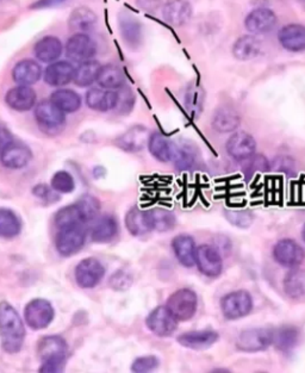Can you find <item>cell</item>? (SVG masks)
Listing matches in <instances>:
<instances>
[{"mask_svg":"<svg viewBox=\"0 0 305 373\" xmlns=\"http://www.w3.org/2000/svg\"><path fill=\"white\" fill-rule=\"evenodd\" d=\"M228 220L235 226L246 228L252 223V215L247 211H231L228 214Z\"/></svg>","mask_w":305,"mask_h":373,"instance_id":"cell-50","label":"cell"},{"mask_svg":"<svg viewBox=\"0 0 305 373\" xmlns=\"http://www.w3.org/2000/svg\"><path fill=\"white\" fill-rule=\"evenodd\" d=\"M245 173L247 177H251L257 172L267 171L268 170V161L262 156H253L246 160Z\"/></svg>","mask_w":305,"mask_h":373,"instance_id":"cell-47","label":"cell"},{"mask_svg":"<svg viewBox=\"0 0 305 373\" xmlns=\"http://www.w3.org/2000/svg\"><path fill=\"white\" fill-rule=\"evenodd\" d=\"M126 227L134 236H141L152 232V221L149 210H142L140 208H133L126 216Z\"/></svg>","mask_w":305,"mask_h":373,"instance_id":"cell-28","label":"cell"},{"mask_svg":"<svg viewBox=\"0 0 305 373\" xmlns=\"http://www.w3.org/2000/svg\"><path fill=\"white\" fill-rule=\"evenodd\" d=\"M118 27L121 30V35L130 47H137L142 39L141 23L131 16L130 13L123 12L118 17Z\"/></svg>","mask_w":305,"mask_h":373,"instance_id":"cell-27","label":"cell"},{"mask_svg":"<svg viewBox=\"0 0 305 373\" xmlns=\"http://www.w3.org/2000/svg\"><path fill=\"white\" fill-rule=\"evenodd\" d=\"M240 125L239 113L229 106L219 108L216 111L214 120H212V127L219 132H234L235 129Z\"/></svg>","mask_w":305,"mask_h":373,"instance_id":"cell-34","label":"cell"},{"mask_svg":"<svg viewBox=\"0 0 305 373\" xmlns=\"http://www.w3.org/2000/svg\"><path fill=\"white\" fill-rule=\"evenodd\" d=\"M102 65L96 61V60H89L85 63L79 65L78 68L75 70L74 80L73 82L80 87H87L91 86L94 82H97L99 72H100Z\"/></svg>","mask_w":305,"mask_h":373,"instance_id":"cell-36","label":"cell"},{"mask_svg":"<svg viewBox=\"0 0 305 373\" xmlns=\"http://www.w3.org/2000/svg\"><path fill=\"white\" fill-rule=\"evenodd\" d=\"M149 135L148 129L136 125L126 130L117 140L118 147L129 153H136L142 151L148 144Z\"/></svg>","mask_w":305,"mask_h":373,"instance_id":"cell-20","label":"cell"},{"mask_svg":"<svg viewBox=\"0 0 305 373\" xmlns=\"http://www.w3.org/2000/svg\"><path fill=\"white\" fill-rule=\"evenodd\" d=\"M159 366V359L154 355H147L136 359L133 362L131 371L136 373L152 372L154 369H157Z\"/></svg>","mask_w":305,"mask_h":373,"instance_id":"cell-46","label":"cell"},{"mask_svg":"<svg viewBox=\"0 0 305 373\" xmlns=\"http://www.w3.org/2000/svg\"><path fill=\"white\" fill-rule=\"evenodd\" d=\"M42 77V68L39 63L27 58L16 63L12 70V79L18 85L32 86Z\"/></svg>","mask_w":305,"mask_h":373,"instance_id":"cell-23","label":"cell"},{"mask_svg":"<svg viewBox=\"0 0 305 373\" xmlns=\"http://www.w3.org/2000/svg\"><path fill=\"white\" fill-rule=\"evenodd\" d=\"M65 1H67V0H37L36 3L32 5V8L41 10V8H54V6L63 4Z\"/></svg>","mask_w":305,"mask_h":373,"instance_id":"cell-53","label":"cell"},{"mask_svg":"<svg viewBox=\"0 0 305 373\" xmlns=\"http://www.w3.org/2000/svg\"><path fill=\"white\" fill-rule=\"evenodd\" d=\"M219 338V335L214 331H195L180 335L178 342L191 350H205L217 342Z\"/></svg>","mask_w":305,"mask_h":373,"instance_id":"cell-26","label":"cell"},{"mask_svg":"<svg viewBox=\"0 0 305 373\" xmlns=\"http://www.w3.org/2000/svg\"><path fill=\"white\" fill-rule=\"evenodd\" d=\"M25 328L16 309L8 302L0 303V343L4 352L16 354L23 347Z\"/></svg>","mask_w":305,"mask_h":373,"instance_id":"cell-1","label":"cell"},{"mask_svg":"<svg viewBox=\"0 0 305 373\" xmlns=\"http://www.w3.org/2000/svg\"><path fill=\"white\" fill-rule=\"evenodd\" d=\"M173 163L176 167L180 171H186L193 166L196 161V151L191 144H181L174 146V153H173Z\"/></svg>","mask_w":305,"mask_h":373,"instance_id":"cell-41","label":"cell"},{"mask_svg":"<svg viewBox=\"0 0 305 373\" xmlns=\"http://www.w3.org/2000/svg\"><path fill=\"white\" fill-rule=\"evenodd\" d=\"M35 118L39 128L48 134H56L63 129L66 116L65 113L55 106L54 103L44 101L39 103L35 108Z\"/></svg>","mask_w":305,"mask_h":373,"instance_id":"cell-5","label":"cell"},{"mask_svg":"<svg viewBox=\"0 0 305 373\" xmlns=\"http://www.w3.org/2000/svg\"><path fill=\"white\" fill-rule=\"evenodd\" d=\"M164 20L173 27L188 23L192 16L191 4L188 0H169L162 8Z\"/></svg>","mask_w":305,"mask_h":373,"instance_id":"cell-19","label":"cell"},{"mask_svg":"<svg viewBox=\"0 0 305 373\" xmlns=\"http://www.w3.org/2000/svg\"><path fill=\"white\" fill-rule=\"evenodd\" d=\"M86 103L90 109L105 113L109 110L116 109L118 103V94L112 89L94 87V89L87 91Z\"/></svg>","mask_w":305,"mask_h":373,"instance_id":"cell-21","label":"cell"},{"mask_svg":"<svg viewBox=\"0 0 305 373\" xmlns=\"http://www.w3.org/2000/svg\"><path fill=\"white\" fill-rule=\"evenodd\" d=\"M117 94L118 103L116 109L119 110V111H124L126 110V113H128L134 106V96L131 94V91H130V89H123V87H121V91L117 92Z\"/></svg>","mask_w":305,"mask_h":373,"instance_id":"cell-48","label":"cell"},{"mask_svg":"<svg viewBox=\"0 0 305 373\" xmlns=\"http://www.w3.org/2000/svg\"><path fill=\"white\" fill-rule=\"evenodd\" d=\"M124 82H126V77H124L123 70L112 63L102 66L98 78H97V82L100 87L106 89H121L124 85Z\"/></svg>","mask_w":305,"mask_h":373,"instance_id":"cell-33","label":"cell"},{"mask_svg":"<svg viewBox=\"0 0 305 373\" xmlns=\"http://www.w3.org/2000/svg\"><path fill=\"white\" fill-rule=\"evenodd\" d=\"M173 252L176 259L185 267H192L196 265V244L188 235H178L172 241Z\"/></svg>","mask_w":305,"mask_h":373,"instance_id":"cell-25","label":"cell"},{"mask_svg":"<svg viewBox=\"0 0 305 373\" xmlns=\"http://www.w3.org/2000/svg\"><path fill=\"white\" fill-rule=\"evenodd\" d=\"M96 23H97V15L91 8L85 6H80L73 10L68 20L70 29L75 34L79 32L86 34L91 29H93Z\"/></svg>","mask_w":305,"mask_h":373,"instance_id":"cell-30","label":"cell"},{"mask_svg":"<svg viewBox=\"0 0 305 373\" xmlns=\"http://www.w3.org/2000/svg\"><path fill=\"white\" fill-rule=\"evenodd\" d=\"M67 350V342L59 335H49L41 339L37 347V353L42 360L39 372L56 373L63 371Z\"/></svg>","mask_w":305,"mask_h":373,"instance_id":"cell-2","label":"cell"},{"mask_svg":"<svg viewBox=\"0 0 305 373\" xmlns=\"http://www.w3.org/2000/svg\"><path fill=\"white\" fill-rule=\"evenodd\" d=\"M261 51V42L255 36L246 35L240 37L233 47V54L238 60H252Z\"/></svg>","mask_w":305,"mask_h":373,"instance_id":"cell-32","label":"cell"},{"mask_svg":"<svg viewBox=\"0 0 305 373\" xmlns=\"http://www.w3.org/2000/svg\"><path fill=\"white\" fill-rule=\"evenodd\" d=\"M51 101L65 113L78 111L82 108V97L75 91L68 89H56L51 96Z\"/></svg>","mask_w":305,"mask_h":373,"instance_id":"cell-31","label":"cell"},{"mask_svg":"<svg viewBox=\"0 0 305 373\" xmlns=\"http://www.w3.org/2000/svg\"><path fill=\"white\" fill-rule=\"evenodd\" d=\"M149 215H150L152 230H157L162 233V232L173 229L176 226V216L173 215L172 211L167 210V209L155 208V209L149 210Z\"/></svg>","mask_w":305,"mask_h":373,"instance_id":"cell-42","label":"cell"},{"mask_svg":"<svg viewBox=\"0 0 305 373\" xmlns=\"http://www.w3.org/2000/svg\"><path fill=\"white\" fill-rule=\"evenodd\" d=\"M97 51V44L87 34H74L67 41L66 54L72 61L85 63L92 60Z\"/></svg>","mask_w":305,"mask_h":373,"instance_id":"cell-12","label":"cell"},{"mask_svg":"<svg viewBox=\"0 0 305 373\" xmlns=\"http://www.w3.org/2000/svg\"><path fill=\"white\" fill-rule=\"evenodd\" d=\"M75 68L68 61H55L44 70V82L54 87H63L74 80Z\"/></svg>","mask_w":305,"mask_h":373,"instance_id":"cell-18","label":"cell"},{"mask_svg":"<svg viewBox=\"0 0 305 373\" xmlns=\"http://www.w3.org/2000/svg\"><path fill=\"white\" fill-rule=\"evenodd\" d=\"M271 345H273V331L267 328L246 329L236 340L238 350L248 353L266 350Z\"/></svg>","mask_w":305,"mask_h":373,"instance_id":"cell-6","label":"cell"},{"mask_svg":"<svg viewBox=\"0 0 305 373\" xmlns=\"http://www.w3.org/2000/svg\"><path fill=\"white\" fill-rule=\"evenodd\" d=\"M54 221L59 229H63L67 227L85 225V221L82 218V213L79 210L77 203L73 206H67L63 209H60L55 215Z\"/></svg>","mask_w":305,"mask_h":373,"instance_id":"cell-40","label":"cell"},{"mask_svg":"<svg viewBox=\"0 0 305 373\" xmlns=\"http://www.w3.org/2000/svg\"><path fill=\"white\" fill-rule=\"evenodd\" d=\"M284 290L291 298H301L305 296V271L294 268L286 274Z\"/></svg>","mask_w":305,"mask_h":373,"instance_id":"cell-38","label":"cell"},{"mask_svg":"<svg viewBox=\"0 0 305 373\" xmlns=\"http://www.w3.org/2000/svg\"><path fill=\"white\" fill-rule=\"evenodd\" d=\"M32 153L30 148L20 142H8L0 151V163L10 170H20L32 161Z\"/></svg>","mask_w":305,"mask_h":373,"instance_id":"cell-11","label":"cell"},{"mask_svg":"<svg viewBox=\"0 0 305 373\" xmlns=\"http://www.w3.org/2000/svg\"><path fill=\"white\" fill-rule=\"evenodd\" d=\"M166 307L169 308L178 321H188L195 316L198 307L196 292L190 289H180L171 295Z\"/></svg>","mask_w":305,"mask_h":373,"instance_id":"cell-3","label":"cell"},{"mask_svg":"<svg viewBox=\"0 0 305 373\" xmlns=\"http://www.w3.org/2000/svg\"><path fill=\"white\" fill-rule=\"evenodd\" d=\"M22 230V223L18 216L10 209H0V236L12 239Z\"/></svg>","mask_w":305,"mask_h":373,"instance_id":"cell-39","label":"cell"},{"mask_svg":"<svg viewBox=\"0 0 305 373\" xmlns=\"http://www.w3.org/2000/svg\"><path fill=\"white\" fill-rule=\"evenodd\" d=\"M221 309L226 319H242L253 309V300L247 291H234L224 296L221 302Z\"/></svg>","mask_w":305,"mask_h":373,"instance_id":"cell-8","label":"cell"},{"mask_svg":"<svg viewBox=\"0 0 305 373\" xmlns=\"http://www.w3.org/2000/svg\"><path fill=\"white\" fill-rule=\"evenodd\" d=\"M279 42L286 51H305V27L301 24H287L280 29Z\"/></svg>","mask_w":305,"mask_h":373,"instance_id":"cell-22","label":"cell"},{"mask_svg":"<svg viewBox=\"0 0 305 373\" xmlns=\"http://www.w3.org/2000/svg\"><path fill=\"white\" fill-rule=\"evenodd\" d=\"M110 284L115 290H126L131 285V277L123 271H118L111 278Z\"/></svg>","mask_w":305,"mask_h":373,"instance_id":"cell-49","label":"cell"},{"mask_svg":"<svg viewBox=\"0 0 305 373\" xmlns=\"http://www.w3.org/2000/svg\"><path fill=\"white\" fill-rule=\"evenodd\" d=\"M273 257L282 266L297 267L304 261L305 253L297 242L285 239L274 246Z\"/></svg>","mask_w":305,"mask_h":373,"instance_id":"cell-13","label":"cell"},{"mask_svg":"<svg viewBox=\"0 0 305 373\" xmlns=\"http://www.w3.org/2000/svg\"><path fill=\"white\" fill-rule=\"evenodd\" d=\"M137 5L147 12L157 11L160 8L161 0H136Z\"/></svg>","mask_w":305,"mask_h":373,"instance_id":"cell-52","label":"cell"},{"mask_svg":"<svg viewBox=\"0 0 305 373\" xmlns=\"http://www.w3.org/2000/svg\"><path fill=\"white\" fill-rule=\"evenodd\" d=\"M257 142L249 134L245 132H235L227 142V152L233 159L246 161L254 156Z\"/></svg>","mask_w":305,"mask_h":373,"instance_id":"cell-16","label":"cell"},{"mask_svg":"<svg viewBox=\"0 0 305 373\" xmlns=\"http://www.w3.org/2000/svg\"><path fill=\"white\" fill-rule=\"evenodd\" d=\"M176 144L164 137L161 132H154L149 137V152L161 163L172 161Z\"/></svg>","mask_w":305,"mask_h":373,"instance_id":"cell-29","label":"cell"},{"mask_svg":"<svg viewBox=\"0 0 305 373\" xmlns=\"http://www.w3.org/2000/svg\"><path fill=\"white\" fill-rule=\"evenodd\" d=\"M5 101L12 110L29 111L36 104V92L32 86L18 85L8 89L5 96Z\"/></svg>","mask_w":305,"mask_h":373,"instance_id":"cell-17","label":"cell"},{"mask_svg":"<svg viewBox=\"0 0 305 373\" xmlns=\"http://www.w3.org/2000/svg\"><path fill=\"white\" fill-rule=\"evenodd\" d=\"M196 264L200 272L207 277H217L222 272V258L212 246L203 245L197 248Z\"/></svg>","mask_w":305,"mask_h":373,"instance_id":"cell-14","label":"cell"},{"mask_svg":"<svg viewBox=\"0 0 305 373\" xmlns=\"http://www.w3.org/2000/svg\"><path fill=\"white\" fill-rule=\"evenodd\" d=\"M205 94L204 89L197 84L190 86L185 94L184 106L192 118H197L203 111Z\"/></svg>","mask_w":305,"mask_h":373,"instance_id":"cell-37","label":"cell"},{"mask_svg":"<svg viewBox=\"0 0 305 373\" xmlns=\"http://www.w3.org/2000/svg\"><path fill=\"white\" fill-rule=\"evenodd\" d=\"M277 24V16L272 10L266 8H255L248 13L245 25L248 32L254 35H261L273 30Z\"/></svg>","mask_w":305,"mask_h":373,"instance_id":"cell-15","label":"cell"},{"mask_svg":"<svg viewBox=\"0 0 305 373\" xmlns=\"http://www.w3.org/2000/svg\"><path fill=\"white\" fill-rule=\"evenodd\" d=\"M301 236H303V240L305 241V225L303 227V232H301Z\"/></svg>","mask_w":305,"mask_h":373,"instance_id":"cell-54","label":"cell"},{"mask_svg":"<svg viewBox=\"0 0 305 373\" xmlns=\"http://www.w3.org/2000/svg\"><path fill=\"white\" fill-rule=\"evenodd\" d=\"M63 42L55 36H46L37 41L34 54L41 63H53L63 55Z\"/></svg>","mask_w":305,"mask_h":373,"instance_id":"cell-24","label":"cell"},{"mask_svg":"<svg viewBox=\"0 0 305 373\" xmlns=\"http://www.w3.org/2000/svg\"><path fill=\"white\" fill-rule=\"evenodd\" d=\"M51 186L58 194H71L75 189L74 178L70 172H56L51 178Z\"/></svg>","mask_w":305,"mask_h":373,"instance_id":"cell-45","label":"cell"},{"mask_svg":"<svg viewBox=\"0 0 305 373\" xmlns=\"http://www.w3.org/2000/svg\"><path fill=\"white\" fill-rule=\"evenodd\" d=\"M298 331L294 327H283L273 331V345L280 350H292L298 341Z\"/></svg>","mask_w":305,"mask_h":373,"instance_id":"cell-43","label":"cell"},{"mask_svg":"<svg viewBox=\"0 0 305 373\" xmlns=\"http://www.w3.org/2000/svg\"><path fill=\"white\" fill-rule=\"evenodd\" d=\"M53 189H49L47 185H44V184H39L37 186L34 187V195L39 198L44 199V201H47V202H51V201H58L59 197L55 196V192H53Z\"/></svg>","mask_w":305,"mask_h":373,"instance_id":"cell-51","label":"cell"},{"mask_svg":"<svg viewBox=\"0 0 305 373\" xmlns=\"http://www.w3.org/2000/svg\"><path fill=\"white\" fill-rule=\"evenodd\" d=\"M145 324L152 334L160 338H169L174 334L178 328V320L167 307H157L150 311L145 320Z\"/></svg>","mask_w":305,"mask_h":373,"instance_id":"cell-9","label":"cell"},{"mask_svg":"<svg viewBox=\"0 0 305 373\" xmlns=\"http://www.w3.org/2000/svg\"><path fill=\"white\" fill-rule=\"evenodd\" d=\"M105 276V268L94 258H86L75 268V280L82 289H93Z\"/></svg>","mask_w":305,"mask_h":373,"instance_id":"cell-10","label":"cell"},{"mask_svg":"<svg viewBox=\"0 0 305 373\" xmlns=\"http://www.w3.org/2000/svg\"><path fill=\"white\" fill-rule=\"evenodd\" d=\"M86 229L84 225L67 227L60 229L56 237V249L63 257H71L78 253L86 241Z\"/></svg>","mask_w":305,"mask_h":373,"instance_id":"cell-7","label":"cell"},{"mask_svg":"<svg viewBox=\"0 0 305 373\" xmlns=\"http://www.w3.org/2000/svg\"><path fill=\"white\" fill-rule=\"evenodd\" d=\"M54 316V308L51 302L44 298H36L29 302L24 310L25 323L34 331H41L47 328L53 322Z\"/></svg>","mask_w":305,"mask_h":373,"instance_id":"cell-4","label":"cell"},{"mask_svg":"<svg viewBox=\"0 0 305 373\" xmlns=\"http://www.w3.org/2000/svg\"><path fill=\"white\" fill-rule=\"evenodd\" d=\"M79 210L82 213V218L85 223L92 221L97 217L100 211V202L98 199L91 195L82 196V198L77 202Z\"/></svg>","mask_w":305,"mask_h":373,"instance_id":"cell-44","label":"cell"},{"mask_svg":"<svg viewBox=\"0 0 305 373\" xmlns=\"http://www.w3.org/2000/svg\"><path fill=\"white\" fill-rule=\"evenodd\" d=\"M118 232L117 221L111 216H104L94 225L91 239L96 244L109 242L116 236Z\"/></svg>","mask_w":305,"mask_h":373,"instance_id":"cell-35","label":"cell"}]
</instances>
